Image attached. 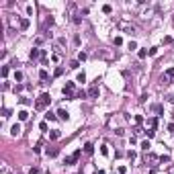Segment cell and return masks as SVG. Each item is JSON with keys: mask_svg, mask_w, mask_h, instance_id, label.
Segmentation results:
<instances>
[{"mask_svg": "<svg viewBox=\"0 0 174 174\" xmlns=\"http://www.w3.org/2000/svg\"><path fill=\"white\" fill-rule=\"evenodd\" d=\"M49 102H51L49 92H43V94H39V98L35 100V109H37V111H43L45 107H49Z\"/></svg>", "mask_w": 174, "mask_h": 174, "instance_id": "cell-1", "label": "cell"}, {"mask_svg": "<svg viewBox=\"0 0 174 174\" xmlns=\"http://www.w3.org/2000/svg\"><path fill=\"white\" fill-rule=\"evenodd\" d=\"M64 94H66L68 98H76V86H74V82H66V86H64Z\"/></svg>", "mask_w": 174, "mask_h": 174, "instance_id": "cell-2", "label": "cell"}, {"mask_svg": "<svg viewBox=\"0 0 174 174\" xmlns=\"http://www.w3.org/2000/svg\"><path fill=\"white\" fill-rule=\"evenodd\" d=\"M162 80H164L166 84H172V82H174V68H168V70L164 72V76H162Z\"/></svg>", "mask_w": 174, "mask_h": 174, "instance_id": "cell-3", "label": "cell"}, {"mask_svg": "<svg viewBox=\"0 0 174 174\" xmlns=\"http://www.w3.org/2000/svg\"><path fill=\"white\" fill-rule=\"evenodd\" d=\"M80 156H82V149H76L72 156H68V158H66V164H76V162L80 160Z\"/></svg>", "mask_w": 174, "mask_h": 174, "instance_id": "cell-4", "label": "cell"}, {"mask_svg": "<svg viewBox=\"0 0 174 174\" xmlns=\"http://www.w3.org/2000/svg\"><path fill=\"white\" fill-rule=\"evenodd\" d=\"M96 82H98V80H96ZM96 82L88 88V96H90V98H96V96H98V84H96Z\"/></svg>", "mask_w": 174, "mask_h": 174, "instance_id": "cell-5", "label": "cell"}, {"mask_svg": "<svg viewBox=\"0 0 174 174\" xmlns=\"http://www.w3.org/2000/svg\"><path fill=\"white\" fill-rule=\"evenodd\" d=\"M41 56H43V51H41V49H37V47H33V49L29 51V58H31V59H37V58H41Z\"/></svg>", "mask_w": 174, "mask_h": 174, "instance_id": "cell-6", "label": "cell"}, {"mask_svg": "<svg viewBox=\"0 0 174 174\" xmlns=\"http://www.w3.org/2000/svg\"><path fill=\"white\" fill-rule=\"evenodd\" d=\"M29 25H31V21H29V19H25V17L19 21V27H21V31H27V29H29Z\"/></svg>", "mask_w": 174, "mask_h": 174, "instance_id": "cell-7", "label": "cell"}, {"mask_svg": "<svg viewBox=\"0 0 174 174\" xmlns=\"http://www.w3.org/2000/svg\"><path fill=\"white\" fill-rule=\"evenodd\" d=\"M58 117L61 119V121H68V119H70V113H68L66 109H59V111H58Z\"/></svg>", "mask_w": 174, "mask_h": 174, "instance_id": "cell-8", "label": "cell"}, {"mask_svg": "<svg viewBox=\"0 0 174 174\" xmlns=\"http://www.w3.org/2000/svg\"><path fill=\"white\" fill-rule=\"evenodd\" d=\"M10 133H12V135H14V137H17V135H19V133H21V125H19V123H14V125H12V127H10Z\"/></svg>", "mask_w": 174, "mask_h": 174, "instance_id": "cell-9", "label": "cell"}, {"mask_svg": "<svg viewBox=\"0 0 174 174\" xmlns=\"http://www.w3.org/2000/svg\"><path fill=\"white\" fill-rule=\"evenodd\" d=\"M58 154H59L58 147H47V156H49V158H56Z\"/></svg>", "mask_w": 174, "mask_h": 174, "instance_id": "cell-10", "label": "cell"}, {"mask_svg": "<svg viewBox=\"0 0 174 174\" xmlns=\"http://www.w3.org/2000/svg\"><path fill=\"white\" fill-rule=\"evenodd\" d=\"M92 152H94V145L90 144V141H88V144H84V154H88V156H90Z\"/></svg>", "mask_w": 174, "mask_h": 174, "instance_id": "cell-11", "label": "cell"}, {"mask_svg": "<svg viewBox=\"0 0 174 174\" xmlns=\"http://www.w3.org/2000/svg\"><path fill=\"white\" fill-rule=\"evenodd\" d=\"M59 135H61V133H59L58 129H53V131L49 133V139H53V141H56V139H59Z\"/></svg>", "mask_w": 174, "mask_h": 174, "instance_id": "cell-12", "label": "cell"}, {"mask_svg": "<svg viewBox=\"0 0 174 174\" xmlns=\"http://www.w3.org/2000/svg\"><path fill=\"white\" fill-rule=\"evenodd\" d=\"M29 119V113L27 111H19V121H27Z\"/></svg>", "mask_w": 174, "mask_h": 174, "instance_id": "cell-13", "label": "cell"}, {"mask_svg": "<svg viewBox=\"0 0 174 174\" xmlns=\"http://www.w3.org/2000/svg\"><path fill=\"white\" fill-rule=\"evenodd\" d=\"M76 82H86V74H84V72H78V76H76Z\"/></svg>", "mask_w": 174, "mask_h": 174, "instance_id": "cell-14", "label": "cell"}, {"mask_svg": "<svg viewBox=\"0 0 174 174\" xmlns=\"http://www.w3.org/2000/svg\"><path fill=\"white\" fill-rule=\"evenodd\" d=\"M147 123H149V127H152V129H156V125H158V119H156V117H149V119H147Z\"/></svg>", "mask_w": 174, "mask_h": 174, "instance_id": "cell-15", "label": "cell"}, {"mask_svg": "<svg viewBox=\"0 0 174 174\" xmlns=\"http://www.w3.org/2000/svg\"><path fill=\"white\" fill-rule=\"evenodd\" d=\"M70 68H72V70H78V68H80V61H78V59H72V61H70Z\"/></svg>", "mask_w": 174, "mask_h": 174, "instance_id": "cell-16", "label": "cell"}, {"mask_svg": "<svg viewBox=\"0 0 174 174\" xmlns=\"http://www.w3.org/2000/svg\"><path fill=\"white\" fill-rule=\"evenodd\" d=\"M137 58H139V59H145V58H147V51H145V49H139V51H137Z\"/></svg>", "mask_w": 174, "mask_h": 174, "instance_id": "cell-17", "label": "cell"}, {"mask_svg": "<svg viewBox=\"0 0 174 174\" xmlns=\"http://www.w3.org/2000/svg\"><path fill=\"white\" fill-rule=\"evenodd\" d=\"M111 10H113L111 4H105V6H102V12H105V14H111Z\"/></svg>", "mask_w": 174, "mask_h": 174, "instance_id": "cell-18", "label": "cell"}, {"mask_svg": "<svg viewBox=\"0 0 174 174\" xmlns=\"http://www.w3.org/2000/svg\"><path fill=\"white\" fill-rule=\"evenodd\" d=\"M127 158H129V160H131V162H133V160H135V158H137V154H135V152H133V149H129V152H127Z\"/></svg>", "mask_w": 174, "mask_h": 174, "instance_id": "cell-19", "label": "cell"}, {"mask_svg": "<svg viewBox=\"0 0 174 174\" xmlns=\"http://www.w3.org/2000/svg\"><path fill=\"white\" fill-rule=\"evenodd\" d=\"M88 96V92H84V90H78L76 92V98H86Z\"/></svg>", "mask_w": 174, "mask_h": 174, "instance_id": "cell-20", "label": "cell"}, {"mask_svg": "<svg viewBox=\"0 0 174 174\" xmlns=\"http://www.w3.org/2000/svg\"><path fill=\"white\" fill-rule=\"evenodd\" d=\"M39 78H41V80H47V78H49V74H47L45 70H41V72H39Z\"/></svg>", "mask_w": 174, "mask_h": 174, "instance_id": "cell-21", "label": "cell"}, {"mask_svg": "<svg viewBox=\"0 0 174 174\" xmlns=\"http://www.w3.org/2000/svg\"><path fill=\"white\" fill-rule=\"evenodd\" d=\"M100 154L102 156H109V145H100Z\"/></svg>", "mask_w": 174, "mask_h": 174, "instance_id": "cell-22", "label": "cell"}, {"mask_svg": "<svg viewBox=\"0 0 174 174\" xmlns=\"http://www.w3.org/2000/svg\"><path fill=\"white\" fill-rule=\"evenodd\" d=\"M14 80L21 82V80H23V72H14Z\"/></svg>", "mask_w": 174, "mask_h": 174, "instance_id": "cell-23", "label": "cell"}, {"mask_svg": "<svg viewBox=\"0 0 174 174\" xmlns=\"http://www.w3.org/2000/svg\"><path fill=\"white\" fill-rule=\"evenodd\" d=\"M145 135H147V139H152V137L156 135V129H149V131H145Z\"/></svg>", "mask_w": 174, "mask_h": 174, "instance_id": "cell-24", "label": "cell"}, {"mask_svg": "<svg viewBox=\"0 0 174 174\" xmlns=\"http://www.w3.org/2000/svg\"><path fill=\"white\" fill-rule=\"evenodd\" d=\"M160 162H162V164H168V162H170V156H160Z\"/></svg>", "mask_w": 174, "mask_h": 174, "instance_id": "cell-25", "label": "cell"}, {"mask_svg": "<svg viewBox=\"0 0 174 174\" xmlns=\"http://www.w3.org/2000/svg\"><path fill=\"white\" fill-rule=\"evenodd\" d=\"M61 74H64V68H56V72H53V76L58 78V76H61Z\"/></svg>", "mask_w": 174, "mask_h": 174, "instance_id": "cell-26", "label": "cell"}, {"mask_svg": "<svg viewBox=\"0 0 174 174\" xmlns=\"http://www.w3.org/2000/svg\"><path fill=\"white\" fill-rule=\"evenodd\" d=\"M117 172H119V174H127V166H119Z\"/></svg>", "mask_w": 174, "mask_h": 174, "instance_id": "cell-27", "label": "cell"}, {"mask_svg": "<svg viewBox=\"0 0 174 174\" xmlns=\"http://www.w3.org/2000/svg\"><path fill=\"white\" fill-rule=\"evenodd\" d=\"M86 58H88V56L84 53V51H80V53H78V61H84Z\"/></svg>", "mask_w": 174, "mask_h": 174, "instance_id": "cell-28", "label": "cell"}, {"mask_svg": "<svg viewBox=\"0 0 174 174\" xmlns=\"http://www.w3.org/2000/svg\"><path fill=\"white\" fill-rule=\"evenodd\" d=\"M45 119H47V121H56V119H58V117L53 115V113H47V115H45Z\"/></svg>", "mask_w": 174, "mask_h": 174, "instance_id": "cell-29", "label": "cell"}, {"mask_svg": "<svg viewBox=\"0 0 174 174\" xmlns=\"http://www.w3.org/2000/svg\"><path fill=\"white\" fill-rule=\"evenodd\" d=\"M158 53V47H152V49H147V56H156Z\"/></svg>", "mask_w": 174, "mask_h": 174, "instance_id": "cell-30", "label": "cell"}, {"mask_svg": "<svg viewBox=\"0 0 174 174\" xmlns=\"http://www.w3.org/2000/svg\"><path fill=\"white\" fill-rule=\"evenodd\" d=\"M39 129H41V131H47V121H43V123H39Z\"/></svg>", "mask_w": 174, "mask_h": 174, "instance_id": "cell-31", "label": "cell"}, {"mask_svg": "<svg viewBox=\"0 0 174 174\" xmlns=\"http://www.w3.org/2000/svg\"><path fill=\"white\" fill-rule=\"evenodd\" d=\"M141 147L147 152V149H149V141H147V139H145V141H141Z\"/></svg>", "mask_w": 174, "mask_h": 174, "instance_id": "cell-32", "label": "cell"}, {"mask_svg": "<svg viewBox=\"0 0 174 174\" xmlns=\"http://www.w3.org/2000/svg\"><path fill=\"white\" fill-rule=\"evenodd\" d=\"M72 21H74V23H76V25H80V23H82V19H80V17H78V14H74V19H72Z\"/></svg>", "mask_w": 174, "mask_h": 174, "instance_id": "cell-33", "label": "cell"}, {"mask_svg": "<svg viewBox=\"0 0 174 174\" xmlns=\"http://www.w3.org/2000/svg\"><path fill=\"white\" fill-rule=\"evenodd\" d=\"M127 47H129V49H137V43H135V41H129V45H127Z\"/></svg>", "mask_w": 174, "mask_h": 174, "instance_id": "cell-34", "label": "cell"}, {"mask_svg": "<svg viewBox=\"0 0 174 174\" xmlns=\"http://www.w3.org/2000/svg\"><path fill=\"white\" fill-rule=\"evenodd\" d=\"M152 111H156V113H162V107H160V105H154V107H152Z\"/></svg>", "mask_w": 174, "mask_h": 174, "instance_id": "cell-35", "label": "cell"}, {"mask_svg": "<svg viewBox=\"0 0 174 174\" xmlns=\"http://www.w3.org/2000/svg\"><path fill=\"white\" fill-rule=\"evenodd\" d=\"M2 76H4V78L8 76V66H4V68H2Z\"/></svg>", "mask_w": 174, "mask_h": 174, "instance_id": "cell-36", "label": "cell"}, {"mask_svg": "<svg viewBox=\"0 0 174 174\" xmlns=\"http://www.w3.org/2000/svg\"><path fill=\"white\" fill-rule=\"evenodd\" d=\"M141 121H144V117H141V115L135 117V123H137V125H141Z\"/></svg>", "mask_w": 174, "mask_h": 174, "instance_id": "cell-37", "label": "cell"}, {"mask_svg": "<svg viewBox=\"0 0 174 174\" xmlns=\"http://www.w3.org/2000/svg\"><path fill=\"white\" fill-rule=\"evenodd\" d=\"M33 152H35V154H39V152H41V144L35 145V147H33Z\"/></svg>", "mask_w": 174, "mask_h": 174, "instance_id": "cell-38", "label": "cell"}, {"mask_svg": "<svg viewBox=\"0 0 174 174\" xmlns=\"http://www.w3.org/2000/svg\"><path fill=\"white\" fill-rule=\"evenodd\" d=\"M113 41H115V45H121V43H123V39H121V37H115Z\"/></svg>", "mask_w": 174, "mask_h": 174, "instance_id": "cell-39", "label": "cell"}, {"mask_svg": "<svg viewBox=\"0 0 174 174\" xmlns=\"http://www.w3.org/2000/svg\"><path fill=\"white\" fill-rule=\"evenodd\" d=\"M23 88H25V86H23V84H17V86H14V92H21Z\"/></svg>", "mask_w": 174, "mask_h": 174, "instance_id": "cell-40", "label": "cell"}, {"mask_svg": "<svg viewBox=\"0 0 174 174\" xmlns=\"http://www.w3.org/2000/svg\"><path fill=\"white\" fill-rule=\"evenodd\" d=\"M168 131H170V133H174V123H170V125H168Z\"/></svg>", "mask_w": 174, "mask_h": 174, "instance_id": "cell-41", "label": "cell"}, {"mask_svg": "<svg viewBox=\"0 0 174 174\" xmlns=\"http://www.w3.org/2000/svg\"><path fill=\"white\" fill-rule=\"evenodd\" d=\"M37 172H39V168H31L29 170V174H37Z\"/></svg>", "mask_w": 174, "mask_h": 174, "instance_id": "cell-42", "label": "cell"}, {"mask_svg": "<svg viewBox=\"0 0 174 174\" xmlns=\"http://www.w3.org/2000/svg\"><path fill=\"white\" fill-rule=\"evenodd\" d=\"M149 174H156V170H149Z\"/></svg>", "mask_w": 174, "mask_h": 174, "instance_id": "cell-43", "label": "cell"}, {"mask_svg": "<svg viewBox=\"0 0 174 174\" xmlns=\"http://www.w3.org/2000/svg\"><path fill=\"white\" fill-rule=\"evenodd\" d=\"M98 174H105V170H98Z\"/></svg>", "mask_w": 174, "mask_h": 174, "instance_id": "cell-44", "label": "cell"}]
</instances>
